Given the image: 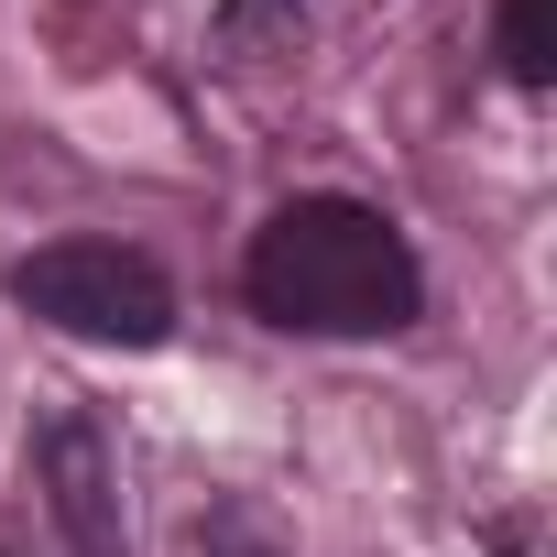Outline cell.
<instances>
[{
    "mask_svg": "<svg viewBox=\"0 0 557 557\" xmlns=\"http://www.w3.org/2000/svg\"><path fill=\"white\" fill-rule=\"evenodd\" d=\"M273 12H307V0H230L219 23H230V34H251V23H273Z\"/></svg>",
    "mask_w": 557,
    "mask_h": 557,
    "instance_id": "8992f818",
    "label": "cell"
},
{
    "mask_svg": "<svg viewBox=\"0 0 557 557\" xmlns=\"http://www.w3.org/2000/svg\"><path fill=\"white\" fill-rule=\"evenodd\" d=\"M492 55L524 99L557 88V0H492Z\"/></svg>",
    "mask_w": 557,
    "mask_h": 557,
    "instance_id": "277c9868",
    "label": "cell"
},
{
    "mask_svg": "<svg viewBox=\"0 0 557 557\" xmlns=\"http://www.w3.org/2000/svg\"><path fill=\"white\" fill-rule=\"evenodd\" d=\"M0 285H12L23 318H45L55 339H88V350H164L175 339V273L132 240H99V230L34 240Z\"/></svg>",
    "mask_w": 557,
    "mask_h": 557,
    "instance_id": "7a4b0ae2",
    "label": "cell"
},
{
    "mask_svg": "<svg viewBox=\"0 0 557 557\" xmlns=\"http://www.w3.org/2000/svg\"><path fill=\"white\" fill-rule=\"evenodd\" d=\"M197 546H219V557H273V546H262V535H251L240 513H219V524H197Z\"/></svg>",
    "mask_w": 557,
    "mask_h": 557,
    "instance_id": "5b68a950",
    "label": "cell"
},
{
    "mask_svg": "<svg viewBox=\"0 0 557 557\" xmlns=\"http://www.w3.org/2000/svg\"><path fill=\"white\" fill-rule=\"evenodd\" d=\"M34 492L66 535V557H132V524H121V459H110V426L88 405H55L34 426Z\"/></svg>",
    "mask_w": 557,
    "mask_h": 557,
    "instance_id": "3957f363",
    "label": "cell"
},
{
    "mask_svg": "<svg viewBox=\"0 0 557 557\" xmlns=\"http://www.w3.org/2000/svg\"><path fill=\"white\" fill-rule=\"evenodd\" d=\"M240 307L285 339H394L426 318V262L372 197L307 186L240 240Z\"/></svg>",
    "mask_w": 557,
    "mask_h": 557,
    "instance_id": "6da1fadb",
    "label": "cell"
}]
</instances>
